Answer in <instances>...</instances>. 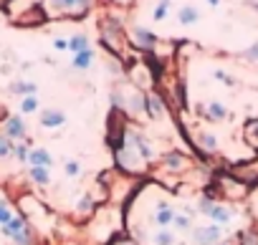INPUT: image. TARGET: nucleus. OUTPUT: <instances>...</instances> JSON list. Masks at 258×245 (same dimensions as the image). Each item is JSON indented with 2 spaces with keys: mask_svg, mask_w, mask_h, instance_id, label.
Here are the masks:
<instances>
[{
  "mask_svg": "<svg viewBox=\"0 0 258 245\" xmlns=\"http://www.w3.org/2000/svg\"><path fill=\"white\" fill-rule=\"evenodd\" d=\"M195 242L198 245H218L223 237V227L220 225H208V227H198L195 230Z\"/></svg>",
  "mask_w": 258,
  "mask_h": 245,
  "instance_id": "obj_1",
  "label": "nucleus"
},
{
  "mask_svg": "<svg viewBox=\"0 0 258 245\" xmlns=\"http://www.w3.org/2000/svg\"><path fill=\"white\" fill-rule=\"evenodd\" d=\"M3 134L8 139H23L26 137V124H23V119L21 116H8L6 119V124H3Z\"/></svg>",
  "mask_w": 258,
  "mask_h": 245,
  "instance_id": "obj_2",
  "label": "nucleus"
},
{
  "mask_svg": "<svg viewBox=\"0 0 258 245\" xmlns=\"http://www.w3.org/2000/svg\"><path fill=\"white\" fill-rule=\"evenodd\" d=\"M63 121H66V114L58 111V109H46L43 116H41V124L46 129H56V127H63Z\"/></svg>",
  "mask_w": 258,
  "mask_h": 245,
  "instance_id": "obj_3",
  "label": "nucleus"
},
{
  "mask_svg": "<svg viewBox=\"0 0 258 245\" xmlns=\"http://www.w3.org/2000/svg\"><path fill=\"white\" fill-rule=\"evenodd\" d=\"M28 165L31 167H51L53 165V159H51V154L43 149V147H38V149H31V154H28Z\"/></svg>",
  "mask_w": 258,
  "mask_h": 245,
  "instance_id": "obj_4",
  "label": "nucleus"
},
{
  "mask_svg": "<svg viewBox=\"0 0 258 245\" xmlns=\"http://www.w3.org/2000/svg\"><path fill=\"white\" fill-rule=\"evenodd\" d=\"M132 38H135L137 46H142V48H152L155 41H157V38H155L147 28H142V26H135V28H132Z\"/></svg>",
  "mask_w": 258,
  "mask_h": 245,
  "instance_id": "obj_5",
  "label": "nucleus"
},
{
  "mask_svg": "<svg viewBox=\"0 0 258 245\" xmlns=\"http://www.w3.org/2000/svg\"><path fill=\"white\" fill-rule=\"evenodd\" d=\"M145 109L150 111V116H152V119H160V116L165 114V109H162V99H160V96H155V94L145 96Z\"/></svg>",
  "mask_w": 258,
  "mask_h": 245,
  "instance_id": "obj_6",
  "label": "nucleus"
},
{
  "mask_svg": "<svg viewBox=\"0 0 258 245\" xmlns=\"http://www.w3.org/2000/svg\"><path fill=\"white\" fill-rule=\"evenodd\" d=\"M198 18H200V13H198V8H192V6H182L180 13H177L180 26H192V23H198Z\"/></svg>",
  "mask_w": 258,
  "mask_h": 245,
  "instance_id": "obj_7",
  "label": "nucleus"
},
{
  "mask_svg": "<svg viewBox=\"0 0 258 245\" xmlns=\"http://www.w3.org/2000/svg\"><path fill=\"white\" fill-rule=\"evenodd\" d=\"M23 230H28V222H26L23 217H13L8 225H3V235H8V237H16V235H21Z\"/></svg>",
  "mask_w": 258,
  "mask_h": 245,
  "instance_id": "obj_8",
  "label": "nucleus"
},
{
  "mask_svg": "<svg viewBox=\"0 0 258 245\" xmlns=\"http://www.w3.org/2000/svg\"><path fill=\"white\" fill-rule=\"evenodd\" d=\"M210 217L215 220V225H225V222H230L233 220V212L228 210V207H223V205H213V210H210Z\"/></svg>",
  "mask_w": 258,
  "mask_h": 245,
  "instance_id": "obj_9",
  "label": "nucleus"
},
{
  "mask_svg": "<svg viewBox=\"0 0 258 245\" xmlns=\"http://www.w3.org/2000/svg\"><path fill=\"white\" fill-rule=\"evenodd\" d=\"M172 220H175V212H172V207H167V205H160V210L155 212V222L165 230L167 225H172Z\"/></svg>",
  "mask_w": 258,
  "mask_h": 245,
  "instance_id": "obj_10",
  "label": "nucleus"
},
{
  "mask_svg": "<svg viewBox=\"0 0 258 245\" xmlns=\"http://www.w3.org/2000/svg\"><path fill=\"white\" fill-rule=\"evenodd\" d=\"M91 61H94V51H91V48H89V51H81V53L74 56V68L86 71V68L91 66Z\"/></svg>",
  "mask_w": 258,
  "mask_h": 245,
  "instance_id": "obj_11",
  "label": "nucleus"
},
{
  "mask_svg": "<svg viewBox=\"0 0 258 245\" xmlns=\"http://www.w3.org/2000/svg\"><path fill=\"white\" fill-rule=\"evenodd\" d=\"M28 175H31V180H33L36 185H41V187H46V185L51 182V175H48L46 167H31Z\"/></svg>",
  "mask_w": 258,
  "mask_h": 245,
  "instance_id": "obj_12",
  "label": "nucleus"
},
{
  "mask_svg": "<svg viewBox=\"0 0 258 245\" xmlns=\"http://www.w3.org/2000/svg\"><path fill=\"white\" fill-rule=\"evenodd\" d=\"M69 48L74 51V56H76V53H81V51H89V38H86L84 33H79V36L69 38Z\"/></svg>",
  "mask_w": 258,
  "mask_h": 245,
  "instance_id": "obj_13",
  "label": "nucleus"
},
{
  "mask_svg": "<svg viewBox=\"0 0 258 245\" xmlns=\"http://www.w3.org/2000/svg\"><path fill=\"white\" fill-rule=\"evenodd\" d=\"M36 84H31V81H23V84H13L11 86V91L13 94H23V96H36Z\"/></svg>",
  "mask_w": 258,
  "mask_h": 245,
  "instance_id": "obj_14",
  "label": "nucleus"
},
{
  "mask_svg": "<svg viewBox=\"0 0 258 245\" xmlns=\"http://www.w3.org/2000/svg\"><path fill=\"white\" fill-rule=\"evenodd\" d=\"M165 165H167V170H172V172H177V170H185V159L177 154V152H172V154H167L165 157Z\"/></svg>",
  "mask_w": 258,
  "mask_h": 245,
  "instance_id": "obj_15",
  "label": "nucleus"
},
{
  "mask_svg": "<svg viewBox=\"0 0 258 245\" xmlns=\"http://www.w3.org/2000/svg\"><path fill=\"white\" fill-rule=\"evenodd\" d=\"M13 139H8L3 132H0V159H6V157H11L13 154Z\"/></svg>",
  "mask_w": 258,
  "mask_h": 245,
  "instance_id": "obj_16",
  "label": "nucleus"
},
{
  "mask_svg": "<svg viewBox=\"0 0 258 245\" xmlns=\"http://www.w3.org/2000/svg\"><path fill=\"white\" fill-rule=\"evenodd\" d=\"M208 114H210V119H225V116H228V111H225V106H223L220 101L208 104Z\"/></svg>",
  "mask_w": 258,
  "mask_h": 245,
  "instance_id": "obj_17",
  "label": "nucleus"
},
{
  "mask_svg": "<svg viewBox=\"0 0 258 245\" xmlns=\"http://www.w3.org/2000/svg\"><path fill=\"white\" fill-rule=\"evenodd\" d=\"M152 242H155V245H172V242H175V237H172V232H170V230H157V232H155V237H152Z\"/></svg>",
  "mask_w": 258,
  "mask_h": 245,
  "instance_id": "obj_18",
  "label": "nucleus"
},
{
  "mask_svg": "<svg viewBox=\"0 0 258 245\" xmlns=\"http://www.w3.org/2000/svg\"><path fill=\"white\" fill-rule=\"evenodd\" d=\"M38 106H41V104H38V96H26L23 104H21V111H23V114H33Z\"/></svg>",
  "mask_w": 258,
  "mask_h": 245,
  "instance_id": "obj_19",
  "label": "nucleus"
},
{
  "mask_svg": "<svg viewBox=\"0 0 258 245\" xmlns=\"http://www.w3.org/2000/svg\"><path fill=\"white\" fill-rule=\"evenodd\" d=\"M13 220V212H11V207H8V202L0 197V225H8Z\"/></svg>",
  "mask_w": 258,
  "mask_h": 245,
  "instance_id": "obj_20",
  "label": "nucleus"
},
{
  "mask_svg": "<svg viewBox=\"0 0 258 245\" xmlns=\"http://www.w3.org/2000/svg\"><path fill=\"white\" fill-rule=\"evenodd\" d=\"M63 172L69 175V177H81V162H76V159H71V162H66V167H63Z\"/></svg>",
  "mask_w": 258,
  "mask_h": 245,
  "instance_id": "obj_21",
  "label": "nucleus"
},
{
  "mask_svg": "<svg viewBox=\"0 0 258 245\" xmlns=\"http://www.w3.org/2000/svg\"><path fill=\"white\" fill-rule=\"evenodd\" d=\"M167 8H170V0H160V3H157V8H155V13H152V18H155V21H165V16H167Z\"/></svg>",
  "mask_w": 258,
  "mask_h": 245,
  "instance_id": "obj_22",
  "label": "nucleus"
},
{
  "mask_svg": "<svg viewBox=\"0 0 258 245\" xmlns=\"http://www.w3.org/2000/svg\"><path fill=\"white\" fill-rule=\"evenodd\" d=\"M200 144L208 149V152H215L218 149V139L213 134H200Z\"/></svg>",
  "mask_w": 258,
  "mask_h": 245,
  "instance_id": "obj_23",
  "label": "nucleus"
},
{
  "mask_svg": "<svg viewBox=\"0 0 258 245\" xmlns=\"http://www.w3.org/2000/svg\"><path fill=\"white\" fill-rule=\"evenodd\" d=\"M13 154H16V157H18L21 162H28V154H31V149H28V147H26L23 142H18V144L13 147Z\"/></svg>",
  "mask_w": 258,
  "mask_h": 245,
  "instance_id": "obj_24",
  "label": "nucleus"
},
{
  "mask_svg": "<svg viewBox=\"0 0 258 245\" xmlns=\"http://www.w3.org/2000/svg\"><path fill=\"white\" fill-rule=\"evenodd\" d=\"M172 225H175L177 230H190V217H187V215H175Z\"/></svg>",
  "mask_w": 258,
  "mask_h": 245,
  "instance_id": "obj_25",
  "label": "nucleus"
},
{
  "mask_svg": "<svg viewBox=\"0 0 258 245\" xmlns=\"http://www.w3.org/2000/svg\"><path fill=\"white\" fill-rule=\"evenodd\" d=\"M76 207H79V212H89V210H94V200H91V195H84L81 202H79Z\"/></svg>",
  "mask_w": 258,
  "mask_h": 245,
  "instance_id": "obj_26",
  "label": "nucleus"
},
{
  "mask_svg": "<svg viewBox=\"0 0 258 245\" xmlns=\"http://www.w3.org/2000/svg\"><path fill=\"white\" fill-rule=\"evenodd\" d=\"M243 245H258V232H243Z\"/></svg>",
  "mask_w": 258,
  "mask_h": 245,
  "instance_id": "obj_27",
  "label": "nucleus"
},
{
  "mask_svg": "<svg viewBox=\"0 0 258 245\" xmlns=\"http://www.w3.org/2000/svg\"><path fill=\"white\" fill-rule=\"evenodd\" d=\"M258 132V121H250L248 124V129H245V134H255ZM250 144H258V137H253V139H248Z\"/></svg>",
  "mask_w": 258,
  "mask_h": 245,
  "instance_id": "obj_28",
  "label": "nucleus"
},
{
  "mask_svg": "<svg viewBox=\"0 0 258 245\" xmlns=\"http://www.w3.org/2000/svg\"><path fill=\"white\" fill-rule=\"evenodd\" d=\"M41 18H43V16H41V13H36V8H33L28 16H23V18H21V23H28V21H41Z\"/></svg>",
  "mask_w": 258,
  "mask_h": 245,
  "instance_id": "obj_29",
  "label": "nucleus"
},
{
  "mask_svg": "<svg viewBox=\"0 0 258 245\" xmlns=\"http://www.w3.org/2000/svg\"><path fill=\"white\" fill-rule=\"evenodd\" d=\"M243 56H245V58H250V61H258V43H255V46H250Z\"/></svg>",
  "mask_w": 258,
  "mask_h": 245,
  "instance_id": "obj_30",
  "label": "nucleus"
},
{
  "mask_svg": "<svg viewBox=\"0 0 258 245\" xmlns=\"http://www.w3.org/2000/svg\"><path fill=\"white\" fill-rule=\"evenodd\" d=\"M53 48H56V51H66V48H69V41H66V38H56V41H53Z\"/></svg>",
  "mask_w": 258,
  "mask_h": 245,
  "instance_id": "obj_31",
  "label": "nucleus"
},
{
  "mask_svg": "<svg viewBox=\"0 0 258 245\" xmlns=\"http://www.w3.org/2000/svg\"><path fill=\"white\" fill-rule=\"evenodd\" d=\"M111 104L121 109V106H124V96H121V94H111Z\"/></svg>",
  "mask_w": 258,
  "mask_h": 245,
  "instance_id": "obj_32",
  "label": "nucleus"
},
{
  "mask_svg": "<svg viewBox=\"0 0 258 245\" xmlns=\"http://www.w3.org/2000/svg\"><path fill=\"white\" fill-rule=\"evenodd\" d=\"M215 78H220V81H225V84H233V78H230L225 71H215Z\"/></svg>",
  "mask_w": 258,
  "mask_h": 245,
  "instance_id": "obj_33",
  "label": "nucleus"
},
{
  "mask_svg": "<svg viewBox=\"0 0 258 245\" xmlns=\"http://www.w3.org/2000/svg\"><path fill=\"white\" fill-rule=\"evenodd\" d=\"M81 3V0H63V6H66V11H76V6Z\"/></svg>",
  "mask_w": 258,
  "mask_h": 245,
  "instance_id": "obj_34",
  "label": "nucleus"
},
{
  "mask_svg": "<svg viewBox=\"0 0 258 245\" xmlns=\"http://www.w3.org/2000/svg\"><path fill=\"white\" fill-rule=\"evenodd\" d=\"M208 3H210L213 8H218V6H220V0H208Z\"/></svg>",
  "mask_w": 258,
  "mask_h": 245,
  "instance_id": "obj_35",
  "label": "nucleus"
},
{
  "mask_svg": "<svg viewBox=\"0 0 258 245\" xmlns=\"http://www.w3.org/2000/svg\"><path fill=\"white\" fill-rule=\"evenodd\" d=\"M218 245H228V242H218Z\"/></svg>",
  "mask_w": 258,
  "mask_h": 245,
  "instance_id": "obj_36",
  "label": "nucleus"
}]
</instances>
